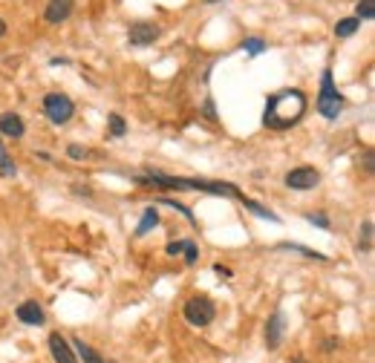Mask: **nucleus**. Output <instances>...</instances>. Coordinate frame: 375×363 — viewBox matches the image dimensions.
<instances>
[{
  "mask_svg": "<svg viewBox=\"0 0 375 363\" xmlns=\"http://www.w3.org/2000/svg\"><path fill=\"white\" fill-rule=\"evenodd\" d=\"M306 112V95L300 90H280L266 98L263 124L269 130H289L295 127Z\"/></svg>",
  "mask_w": 375,
  "mask_h": 363,
  "instance_id": "nucleus-1",
  "label": "nucleus"
},
{
  "mask_svg": "<svg viewBox=\"0 0 375 363\" xmlns=\"http://www.w3.org/2000/svg\"><path fill=\"white\" fill-rule=\"evenodd\" d=\"M340 110H344V95L338 92L335 87V78H332V70H323V78H320V92H318V112L323 115L326 121H335Z\"/></svg>",
  "mask_w": 375,
  "mask_h": 363,
  "instance_id": "nucleus-2",
  "label": "nucleus"
},
{
  "mask_svg": "<svg viewBox=\"0 0 375 363\" xmlns=\"http://www.w3.org/2000/svg\"><path fill=\"white\" fill-rule=\"evenodd\" d=\"M214 317H217V306H214V300H211V297L200 294V297H191V300L185 303V320H188L191 326L205 328V326L214 323Z\"/></svg>",
  "mask_w": 375,
  "mask_h": 363,
  "instance_id": "nucleus-3",
  "label": "nucleus"
},
{
  "mask_svg": "<svg viewBox=\"0 0 375 363\" xmlns=\"http://www.w3.org/2000/svg\"><path fill=\"white\" fill-rule=\"evenodd\" d=\"M44 112H46V119H50L52 124H67L73 119V112H75V104H73L70 95L50 92L44 98Z\"/></svg>",
  "mask_w": 375,
  "mask_h": 363,
  "instance_id": "nucleus-4",
  "label": "nucleus"
},
{
  "mask_svg": "<svg viewBox=\"0 0 375 363\" xmlns=\"http://www.w3.org/2000/svg\"><path fill=\"white\" fill-rule=\"evenodd\" d=\"M318 185H320V173L315 168H309V164H300V168L286 173V188L291 190H312Z\"/></svg>",
  "mask_w": 375,
  "mask_h": 363,
  "instance_id": "nucleus-5",
  "label": "nucleus"
},
{
  "mask_svg": "<svg viewBox=\"0 0 375 363\" xmlns=\"http://www.w3.org/2000/svg\"><path fill=\"white\" fill-rule=\"evenodd\" d=\"M159 35H162V29L156 23H133L127 32V43L133 49H142V46H151Z\"/></svg>",
  "mask_w": 375,
  "mask_h": 363,
  "instance_id": "nucleus-6",
  "label": "nucleus"
},
{
  "mask_svg": "<svg viewBox=\"0 0 375 363\" xmlns=\"http://www.w3.org/2000/svg\"><path fill=\"white\" fill-rule=\"evenodd\" d=\"M73 0H50V3H46V9H44V21L46 23H64L73 14Z\"/></svg>",
  "mask_w": 375,
  "mask_h": 363,
  "instance_id": "nucleus-7",
  "label": "nucleus"
},
{
  "mask_svg": "<svg viewBox=\"0 0 375 363\" xmlns=\"http://www.w3.org/2000/svg\"><path fill=\"white\" fill-rule=\"evenodd\" d=\"M15 315H18V320L26 323V326H44V320H46V315H44V308H41L38 300H26V303H21Z\"/></svg>",
  "mask_w": 375,
  "mask_h": 363,
  "instance_id": "nucleus-8",
  "label": "nucleus"
},
{
  "mask_svg": "<svg viewBox=\"0 0 375 363\" xmlns=\"http://www.w3.org/2000/svg\"><path fill=\"white\" fill-rule=\"evenodd\" d=\"M283 323L286 320H283L280 311L269 317V323H266V346H269V349H277V346L283 343V335H286V326Z\"/></svg>",
  "mask_w": 375,
  "mask_h": 363,
  "instance_id": "nucleus-9",
  "label": "nucleus"
},
{
  "mask_svg": "<svg viewBox=\"0 0 375 363\" xmlns=\"http://www.w3.org/2000/svg\"><path fill=\"white\" fill-rule=\"evenodd\" d=\"M50 352H52L55 363H78L75 352L70 349V343L64 340V337H61L58 332H55V335H50Z\"/></svg>",
  "mask_w": 375,
  "mask_h": 363,
  "instance_id": "nucleus-10",
  "label": "nucleus"
},
{
  "mask_svg": "<svg viewBox=\"0 0 375 363\" xmlns=\"http://www.w3.org/2000/svg\"><path fill=\"white\" fill-rule=\"evenodd\" d=\"M0 133L9 136V139H21L26 133L23 119L18 112H3V115H0Z\"/></svg>",
  "mask_w": 375,
  "mask_h": 363,
  "instance_id": "nucleus-11",
  "label": "nucleus"
},
{
  "mask_svg": "<svg viewBox=\"0 0 375 363\" xmlns=\"http://www.w3.org/2000/svg\"><path fill=\"white\" fill-rule=\"evenodd\" d=\"M73 346H75V352H78L75 357H81V363H104V357H102L99 352H95L93 346H87L81 337H75V340H73Z\"/></svg>",
  "mask_w": 375,
  "mask_h": 363,
  "instance_id": "nucleus-12",
  "label": "nucleus"
},
{
  "mask_svg": "<svg viewBox=\"0 0 375 363\" xmlns=\"http://www.w3.org/2000/svg\"><path fill=\"white\" fill-rule=\"evenodd\" d=\"M242 205H246L251 213H257V217L260 219H269V222H280V217H277V213L274 210H269L266 205H260V202H254V199H249V196H242V199H240Z\"/></svg>",
  "mask_w": 375,
  "mask_h": 363,
  "instance_id": "nucleus-13",
  "label": "nucleus"
},
{
  "mask_svg": "<svg viewBox=\"0 0 375 363\" xmlns=\"http://www.w3.org/2000/svg\"><path fill=\"white\" fill-rule=\"evenodd\" d=\"M159 225V210L156 208H144V217H142V222L136 225V237H144L151 228H156Z\"/></svg>",
  "mask_w": 375,
  "mask_h": 363,
  "instance_id": "nucleus-14",
  "label": "nucleus"
},
{
  "mask_svg": "<svg viewBox=\"0 0 375 363\" xmlns=\"http://www.w3.org/2000/svg\"><path fill=\"white\" fill-rule=\"evenodd\" d=\"M358 26H361V21H358V18H344V21L335 23V35L338 38H349V35H355V32H358Z\"/></svg>",
  "mask_w": 375,
  "mask_h": 363,
  "instance_id": "nucleus-15",
  "label": "nucleus"
},
{
  "mask_svg": "<svg viewBox=\"0 0 375 363\" xmlns=\"http://www.w3.org/2000/svg\"><path fill=\"white\" fill-rule=\"evenodd\" d=\"M277 248H286V251H298V254H303L306 259H320V262H326V257L320 254V251H312V248H303V245H295V242H280Z\"/></svg>",
  "mask_w": 375,
  "mask_h": 363,
  "instance_id": "nucleus-16",
  "label": "nucleus"
},
{
  "mask_svg": "<svg viewBox=\"0 0 375 363\" xmlns=\"http://www.w3.org/2000/svg\"><path fill=\"white\" fill-rule=\"evenodd\" d=\"M0 173H3V176H15V173H18V168H15V161L9 159V153H6V147H3V141H0Z\"/></svg>",
  "mask_w": 375,
  "mask_h": 363,
  "instance_id": "nucleus-17",
  "label": "nucleus"
},
{
  "mask_svg": "<svg viewBox=\"0 0 375 363\" xmlns=\"http://www.w3.org/2000/svg\"><path fill=\"white\" fill-rule=\"evenodd\" d=\"M358 248L361 251H372V219H367L364 225H361V239H358Z\"/></svg>",
  "mask_w": 375,
  "mask_h": 363,
  "instance_id": "nucleus-18",
  "label": "nucleus"
},
{
  "mask_svg": "<svg viewBox=\"0 0 375 363\" xmlns=\"http://www.w3.org/2000/svg\"><path fill=\"white\" fill-rule=\"evenodd\" d=\"M355 18L358 21H372L375 18V0H361L355 9Z\"/></svg>",
  "mask_w": 375,
  "mask_h": 363,
  "instance_id": "nucleus-19",
  "label": "nucleus"
},
{
  "mask_svg": "<svg viewBox=\"0 0 375 363\" xmlns=\"http://www.w3.org/2000/svg\"><path fill=\"white\" fill-rule=\"evenodd\" d=\"M107 121H110V136H116V139H119V136H124V133H127V121L122 119L119 112H113Z\"/></svg>",
  "mask_w": 375,
  "mask_h": 363,
  "instance_id": "nucleus-20",
  "label": "nucleus"
},
{
  "mask_svg": "<svg viewBox=\"0 0 375 363\" xmlns=\"http://www.w3.org/2000/svg\"><path fill=\"white\" fill-rule=\"evenodd\" d=\"M159 202H162V205H171V208H176V210L182 213V217H185L191 225H197V217H193V210H191V208H185L182 202H176V199H159Z\"/></svg>",
  "mask_w": 375,
  "mask_h": 363,
  "instance_id": "nucleus-21",
  "label": "nucleus"
},
{
  "mask_svg": "<svg viewBox=\"0 0 375 363\" xmlns=\"http://www.w3.org/2000/svg\"><path fill=\"white\" fill-rule=\"evenodd\" d=\"M242 49H246L249 55H260L266 49V43L260 41V38H246V41H242Z\"/></svg>",
  "mask_w": 375,
  "mask_h": 363,
  "instance_id": "nucleus-22",
  "label": "nucleus"
},
{
  "mask_svg": "<svg viewBox=\"0 0 375 363\" xmlns=\"http://www.w3.org/2000/svg\"><path fill=\"white\" fill-rule=\"evenodd\" d=\"M185 262L188 266H193V262H197V257H200V248H197V242H185Z\"/></svg>",
  "mask_w": 375,
  "mask_h": 363,
  "instance_id": "nucleus-23",
  "label": "nucleus"
},
{
  "mask_svg": "<svg viewBox=\"0 0 375 363\" xmlns=\"http://www.w3.org/2000/svg\"><path fill=\"white\" fill-rule=\"evenodd\" d=\"M306 219L312 225H318V228H329V219H326L323 213H306Z\"/></svg>",
  "mask_w": 375,
  "mask_h": 363,
  "instance_id": "nucleus-24",
  "label": "nucleus"
},
{
  "mask_svg": "<svg viewBox=\"0 0 375 363\" xmlns=\"http://www.w3.org/2000/svg\"><path fill=\"white\" fill-rule=\"evenodd\" d=\"M185 242H188V239H176V242H168V248H165V251H168L171 257L182 254V251H185Z\"/></svg>",
  "mask_w": 375,
  "mask_h": 363,
  "instance_id": "nucleus-25",
  "label": "nucleus"
},
{
  "mask_svg": "<svg viewBox=\"0 0 375 363\" xmlns=\"http://www.w3.org/2000/svg\"><path fill=\"white\" fill-rule=\"evenodd\" d=\"M70 159H84L87 156V150H84V147H78V144H70Z\"/></svg>",
  "mask_w": 375,
  "mask_h": 363,
  "instance_id": "nucleus-26",
  "label": "nucleus"
},
{
  "mask_svg": "<svg viewBox=\"0 0 375 363\" xmlns=\"http://www.w3.org/2000/svg\"><path fill=\"white\" fill-rule=\"evenodd\" d=\"M338 346H340V340H338V337H326V340H323V352H335Z\"/></svg>",
  "mask_w": 375,
  "mask_h": 363,
  "instance_id": "nucleus-27",
  "label": "nucleus"
},
{
  "mask_svg": "<svg viewBox=\"0 0 375 363\" xmlns=\"http://www.w3.org/2000/svg\"><path fill=\"white\" fill-rule=\"evenodd\" d=\"M205 115H208L211 121H217V112H214V101H211V98L205 101Z\"/></svg>",
  "mask_w": 375,
  "mask_h": 363,
  "instance_id": "nucleus-28",
  "label": "nucleus"
},
{
  "mask_svg": "<svg viewBox=\"0 0 375 363\" xmlns=\"http://www.w3.org/2000/svg\"><path fill=\"white\" fill-rule=\"evenodd\" d=\"M364 170L372 173V150H367V156H364Z\"/></svg>",
  "mask_w": 375,
  "mask_h": 363,
  "instance_id": "nucleus-29",
  "label": "nucleus"
},
{
  "mask_svg": "<svg viewBox=\"0 0 375 363\" xmlns=\"http://www.w3.org/2000/svg\"><path fill=\"white\" fill-rule=\"evenodd\" d=\"M214 271H217V274H222V277H231V268H225V266H220V262H217V266H214Z\"/></svg>",
  "mask_w": 375,
  "mask_h": 363,
  "instance_id": "nucleus-30",
  "label": "nucleus"
},
{
  "mask_svg": "<svg viewBox=\"0 0 375 363\" xmlns=\"http://www.w3.org/2000/svg\"><path fill=\"white\" fill-rule=\"evenodd\" d=\"M6 29H9V26H6V21H3V18H0V38H3V35H6Z\"/></svg>",
  "mask_w": 375,
  "mask_h": 363,
  "instance_id": "nucleus-31",
  "label": "nucleus"
},
{
  "mask_svg": "<svg viewBox=\"0 0 375 363\" xmlns=\"http://www.w3.org/2000/svg\"><path fill=\"white\" fill-rule=\"evenodd\" d=\"M289 363H309V360H306V357H291Z\"/></svg>",
  "mask_w": 375,
  "mask_h": 363,
  "instance_id": "nucleus-32",
  "label": "nucleus"
}]
</instances>
